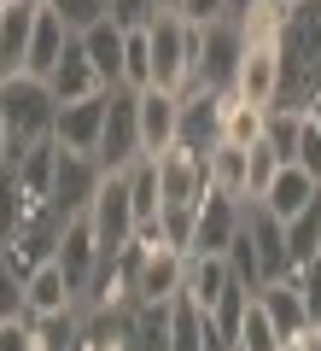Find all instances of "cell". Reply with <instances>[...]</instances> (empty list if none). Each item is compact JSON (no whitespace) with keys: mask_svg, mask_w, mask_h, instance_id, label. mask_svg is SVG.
<instances>
[{"mask_svg":"<svg viewBox=\"0 0 321 351\" xmlns=\"http://www.w3.org/2000/svg\"><path fill=\"white\" fill-rule=\"evenodd\" d=\"M29 339H36V351H82V311L29 322Z\"/></svg>","mask_w":321,"mask_h":351,"instance_id":"f1b7e54d","label":"cell"},{"mask_svg":"<svg viewBox=\"0 0 321 351\" xmlns=\"http://www.w3.org/2000/svg\"><path fill=\"white\" fill-rule=\"evenodd\" d=\"M47 88H53V100H59V106H76V100H94V94H105V82H99V71L88 64L82 41H70V53H64L59 71L47 76Z\"/></svg>","mask_w":321,"mask_h":351,"instance_id":"ffe728a7","label":"cell"},{"mask_svg":"<svg viewBox=\"0 0 321 351\" xmlns=\"http://www.w3.org/2000/svg\"><path fill=\"white\" fill-rule=\"evenodd\" d=\"M286 6H298V0H286Z\"/></svg>","mask_w":321,"mask_h":351,"instance_id":"681fc988","label":"cell"},{"mask_svg":"<svg viewBox=\"0 0 321 351\" xmlns=\"http://www.w3.org/2000/svg\"><path fill=\"white\" fill-rule=\"evenodd\" d=\"M0 164H12V135H6V117H0Z\"/></svg>","mask_w":321,"mask_h":351,"instance_id":"60d3db41","label":"cell"},{"mask_svg":"<svg viewBox=\"0 0 321 351\" xmlns=\"http://www.w3.org/2000/svg\"><path fill=\"white\" fill-rule=\"evenodd\" d=\"M234 351H286V346H281V334H274V322L263 316V304H257V299H251L246 322H240V339H234Z\"/></svg>","mask_w":321,"mask_h":351,"instance_id":"1f68e13d","label":"cell"},{"mask_svg":"<svg viewBox=\"0 0 321 351\" xmlns=\"http://www.w3.org/2000/svg\"><path fill=\"white\" fill-rule=\"evenodd\" d=\"M99 182H105L99 158H88V152H64V147H59V176H53V211H59V223L88 217V205H94Z\"/></svg>","mask_w":321,"mask_h":351,"instance_id":"ba28073f","label":"cell"},{"mask_svg":"<svg viewBox=\"0 0 321 351\" xmlns=\"http://www.w3.org/2000/svg\"><path fill=\"white\" fill-rule=\"evenodd\" d=\"M292 281H298V293L309 299V311H321V252H316L309 263H298V269H292Z\"/></svg>","mask_w":321,"mask_h":351,"instance_id":"f35d334b","label":"cell"},{"mask_svg":"<svg viewBox=\"0 0 321 351\" xmlns=\"http://www.w3.org/2000/svg\"><path fill=\"white\" fill-rule=\"evenodd\" d=\"M292 164L321 182V129L309 123V112H304V123H298V152H292Z\"/></svg>","mask_w":321,"mask_h":351,"instance_id":"d590c367","label":"cell"},{"mask_svg":"<svg viewBox=\"0 0 321 351\" xmlns=\"http://www.w3.org/2000/svg\"><path fill=\"white\" fill-rule=\"evenodd\" d=\"M228 287H234V263H228V258H187L181 299H193L198 311H216Z\"/></svg>","mask_w":321,"mask_h":351,"instance_id":"7402d4cb","label":"cell"},{"mask_svg":"<svg viewBox=\"0 0 321 351\" xmlns=\"http://www.w3.org/2000/svg\"><path fill=\"white\" fill-rule=\"evenodd\" d=\"M240 217H246V205L234 199H216L210 193L205 205H198V228H193V258H228L240 240Z\"/></svg>","mask_w":321,"mask_h":351,"instance_id":"9a60e30c","label":"cell"},{"mask_svg":"<svg viewBox=\"0 0 321 351\" xmlns=\"http://www.w3.org/2000/svg\"><path fill=\"white\" fill-rule=\"evenodd\" d=\"M181 281H187V258L181 252H146V258H140V281H135V304L181 299Z\"/></svg>","mask_w":321,"mask_h":351,"instance_id":"e0dca14e","label":"cell"},{"mask_svg":"<svg viewBox=\"0 0 321 351\" xmlns=\"http://www.w3.org/2000/svg\"><path fill=\"white\" fill-rule=\"evenodd\" d=\"M164 6H181V0H164Z\"/></svg>","mask_w":321,"mask_h":351,"instance_id":"7dc6e473","label":"cell"},{"mask_svg":"<svg viewBox=\"0 0 321 351\" xmlns=\"http://www.w3.org/2000/svg\"><path fill=\"white\" fill-rule=\"evenodd\" d=\"M82 41V53H88V64L99 71V82L105 88H123V47H129V36L117 24H94L88 36H76Z\"/></svg>","mask_w":321,"mask_h":351,"instance_id":"cb8c5ba5","label":"cell"},{"mask_svg":"<svg viewBox=\"0 0 321 351\" xmlns=\"http://www.w3.org/2000/svg\"><path fill=\"white\" fill-rule=\"evenodd\" d=\"M24 316H29L24 311V281L0 263V322H24Z\"/></svg>","mask_w":321,"mask_h":351,"instance_id":"8d00e7d4","label":"cell"},{"mask_svg":"<svg viewBox=\"0 0 321 351\" xmlns=\"http://www.w3.org/2000/svg\"><path fill=\"white\" fill-rule=\"evenodd\" d=\"M281 170H286V158L269 147V141H257V147H251V199H263V193H269V182H274Z\"/></svg>","mask_w":321,"mask_h":351,"instance_id":"e575fe53","label":"cell"},{"mask_svg":"<svg viewBox=\"0 0 321 351\" xmlns=\"http://www.w3.org/2000/svg\"><path fill=\"white\" fill-rule=\"evenodd\" d=\"M316 334H321V311H316Z\"/></svg>","mask_w":321,"mask_h":351,"instance_id":"f6af8a7d","label":"cell"},{"mask_svg":"<svg viewBox=\"0 0 321 351\" xmlns=\"http://www.w3.org/2000/svg\"><path fill=\"white\" fill-rule=\"evenodd\" d=\"M257 304H263V316L274 322L281 346H298V339L316 328V311H309V299L298 293V281H292V276H286V281H269V287L257 293Z\"/></svg>","mask_w":321,"mask_h":351,"instance_id":"4fadbf2b","label":"cell"},{"mask_svg":"<svg viewBox=\"0 0 321 351\" xmlns=\"http://www.w3.org/2000/svg\"><path fill=\"white\" fill-rule=\"evenodd\" d=\"M146 41H152V88L187 94V88H193V24H187L175 6H164L146 24Z\"/></svg>","mask_w":321,"mask_h":351,"instance_id":"277c9868","label":"cell"},{"mask_svg":"<svg viewBox=\"0 0 321 351\" xmlns=\"http://www.w3.org/2000/svg\"><path fill=\"white\" fill-rule=\"evenodd\" d=\"M228 263H234V276L246 281L251 293H263L269 281H286L298 269L292 263V240H286V223L269 217L257 199H251L246 217H240V240H234V252H228Z\"/></svg>","mask_w":321,"mask_h":351,"instance_id":"7a4b0ae2","label":"cell"},{"mask_svg":"<svg viewBox=\"0 0 321 351\" xmlns=\"http://www.w3.org/2000/svg\"><path fill=\"white\" fill-rule=\"evenodd\" d=\"M6 6H12V0H0V12H6Z\"/></svg>","mask_w":321,"mask_h":351,"instance_id":"bcb514c9","label":"cell"},{"mask_svg":"<svg viewBox=\"0 0 321 351\" xmlns=\"http://www.w3.org/2000/svg\"><path fill=\"white\" fill-rule=\"evenodd\" d=\"M234 94L257 112H274V100H281V47H246Z\"/></svg>","mask_w":321,"mask_h":351,"instance_id":"2e32d148","label":"cell"},{"mask_svg":"<svg viewBox=\"0 0 321 351\" xmlns=\"http://www.w3.org/2000/svg\"><path fill=\"white\" fill-rule=\"evenodd\" d=\"M286 240H292V263H309L321 252V193L292 217V223H286Z\"/></svg>","mask_w":321,"mask_h":351,"instance_id":"f546056e","label":"cell"},{"mask_svg":"<svg viewBox=\"0 0 321 351\" xmlns=\"http://www.w3.org/2000/svg\"><path fill=\"white\" fill-rule=\"evenodd\" d=\"M0 351H36V339H29V316H24V322H0Z\"/></svg>","mask_w":321,"mask_h":351,"instance_id":"ab89813d","label":"cell"},{"mask_svg":"<svg viewBox=\"0 0 321 351\" xmlns=\"http://www.w3.org/2000/svg\"><path fill=\"white\" fill-rule=\"evenodd\" d=\"M135 100H140V147H146V158H164V152L181 141V94L146 88Z\"/></svg>","mask_w":321,"mask_h":351,"instance_id":"5bb4252c","label":"cell"},{"mask_svg":"<svg viewBox=\"0 0 321 351\" xmlns=\"http://www.w3.org/2000/svg\"><path fill=\"white\" fill-rule=\"evenodd\" d=\"M146 158L140 147V100L129 88H112V106H105V135H99V170L105 176H123Z\"/></svg>","mask_w":321,"mask_h":351,"instance_id":"8992f818","label":"cell"},{"mask_svg":"<svg viewBox=\"0 0 321 351\" xmlns=\"http://www.w3.org/2000/svg\"><path fill=\"white\" fill-rule=\"evenodd\" d=\"M105 106H112V88H105V94H94V100L59 106L53 141H59L64 152H88V158H99V135H105Z\"/></svg>","mask_w":321,"mask_h":351,"instance_id":"7c38bea8","label":"cell"},{"mask_svg":"<svg viewBox=\"0 0 321 351\" xmlns=\"http://www.w3.org/2000/svg\"><path fill=\"white\" fill-rule=\"evenodd\" d=\"M309 123L321 129V94H316V100H309Z\"/></svg>","mask_w":321,"mask_h":351,"instance_id":"7bdbcfd3","label":"cell"},{"mask_svg":"<svg viewBox=\"0 0 321 351\" xmlns=\"http://www.w3.org/2000/svg\"><path fill=\"white\" fill-rule=\"evenodd\" d=\"M70 41H76V36L59 24V12L41 6V12H36V36H29V64H24V76H41V82H47V76L59 71V59L70 53Z\"/></svg>","mask_w":321,"mask_h":351,"instance_id":"44dd1931","label":"cell"},{"mask_svg":"<svg viewBox=\"0 0 321 351\" xmlns=\"http://www.w3.org/2000/svg\"><path fill=\"white\" fill-rule=\"evenodd\" d=\"M158 193H164V211H170V205H205V199H210V170H205V158L187 152V147H170V152L158 158Z\"/></svg>","mask_w":321,"mask_h":351,"instance_id":"8fae6325","label":"cell"},{"mask_svg":"<svg viewBox=\"0 0 321 351\" xmlns=\"http://www.w3.org/2000/svg\"><path fill=\"white\" fill-rule=\"evenodd\" d=\"M246 6H251V0H228V12H234V18H240V12H246Z\"/></svg>","mask_w":321,"mask_h":351,"instance_id":"ee69618b","label":"cell"},{"mask_svg":"<svg viewBox=\"0 0 321 351\" xmlns=\"http://www.w3.org/2000/svg\"><path fill=\"white\" fill-rule=\"evenodd\" d=\"M0 117H6V135H12V158H24L29 147L53 141L59 123V100L41 76H6L0 82Z\"/></svg>","mask_w":321,"mask_h":351,"instance_id":"3957f363","label":"cell"},{"mask_svg":"<svg viewBox=\"0 0 321 351\" xmlns=\"http://www.w3.org/2000/svg\"><path fill=\"white\" fill-rule=\"evenodd\" d=\"M240 64H246V36H240L234 18H216V24L193 29V88L234 94Z\"/></svg>","mask_w":321,"mask_h":351,"instance_id":"5b68a950","label":"cell"},{"mask_svg":"<svg viewBox=\"0 0 321 351\" xmlns=\"http://www.w3.org/2000/svg\"><path fill=\"white\" fill-rule=\"evenodd\" d=\"M175 12H181V18H187V24H193V29L216 24V18H234V12H228V0H181Z\"/></svg>","mask_w":321,"mask_h":351,"instance_id":"74e56055","label":"cell"},{"mask_svg":"<svg viewBox=\"0 0 321 351\" xmlns=\"http://www.w3.org/2000/svg\"><path fill=\"white\" fill-rule=\"evenodd\" d=\"M286 0H251L246 12L234 18L240 36H246V47H281V29H286Z\"/></svg>","mask_w":321,"mask_h":351,"instance_id":"4316f807","label":"cell"},{"mask_svg":"<svg viewBox=\"0 0 321 351\" xmlns=\"http://www.w3.org/2000/svg\"><path fill=\"white\" fill-rule=\"evenodd\" d=\"M205 170H210V193L216 199H234V205H251V152L246 147H216L205 158Z\"/></svg>","mask_w":321,"mask_h":351,"instance_id":"ac0fdd59","label":"cell"},{"mask_svg":"<svg viewBox=\"0 0 321 351\" xmlns=\"http://www.w3.org/2000/svg\"><path fill=\"white\" fill-rule=\"evenodd\" d=\"M170 334H175V299L170 304H135V311H129V339H135V351H170Z\"/></svg>","mask_w":321,"mask_h":351,"instance_id":"484cf974","label":"cell"},{"mask_svg":"<svg viewBox=\"0 0 321 351\" xmlns=\"http://www.w3.org/2000/svg\"><path fill=\"white\" fill-rule=\"evenodd\" d=\"M321 94V0H298L281 29V100L274 112H309Z\"/></svg>","mask_w":321,"mask_h":351,"instance_id":"6da1fadb","label":"cell"},{"mask_svg":"<svg viewBox=\"0 0 321 351\" xmlns=\"http://www.w3.org/2000/svg\"><path fill=\"white\" fill-rule=\"evenodd\" d=\"M36 6H47V0H36Z\"/></svg>","mask_w":321,"mask_h":351,"instance_id":"c3c4849f","label":"cell"},{"mask_svg":"<svg viewBox=\"0 0 321 351\" xmlns=\"http://www.w3.org/2000/svg\"><path fill=\"white\" fill-rule=\"evenodd\" d=\"M123 182H129L135 223H140V228H152V223H158V211H164V193H158V158H140L135 170H123Z\"/></svg>","mask_w":321,"mask_h":351,"instance_id":"83f0119b","label":"cell"},{"mask_svg":"<svg viewBox=\"0 0 321 351\" xmlns=\"http://www.w3.org/2000/svg\"><path fill=\"white\" fill-rule=\"evenodd\" d=\"M286 351H292V346H286Z\"/></svg>","mask_w":321,"mask_h":351,"instance_id":"f907efd6","label":"cell"},{"mask_svg":"<svg viewBox=\"0 0 321 351\" xmlns=\"http://www.w3.org/2000/svg\"><path fill=\"white\" fill-rule=\"evenodd\" d=\"M123 88L129 94H146L152 88V41H146V29H135L129 47H123Z\"/></svg>","mask_w":321,"mask_h":351,"instance_id":"4dcf8cb0","label":"cell"},{"mask_svg":"<svg viewBox=\"0 0 321 351\" xmlns=\"http://www.w3.org/2000/svg\"><path fill=\"white\" fill-rule=\"evenodd\" d=\"M292 351H321V334H316V328H309V334H304V339H298V346H292Z\"/></svg>","mask_w":321,"mask_h":351,"instance_id":"b9f144b4","label":"cell"},{"mask_svg":"<svg viewBox=\"0 0 321 351\" xmlns=\"http://www.w3.org/2000/svg\"><path fill=\"white\" fill-rule=\"evenodd\" d=\"M222 141L228 147H257V141H269V112H257V106H246L240 94H222Z\"/></svg>","mask_w":321,"mask_h":351,"instance_id":"d4e9b609","label":"cell"},{"mask_svg":"<svg viewBox=\"0 0 321 351\" xmlns=\"http://www.w3.org/2000/svg\"><path fill=\"white\" fill-rule=\"evenodd\" d=\"M158 12H164V0H105V24H117L123 36L146 29V24H152Z\"/></svg>","mask_w":321,"mask_h":351,"instance_id":"836d02e7","label":"cell"},{"mask_svg":"<svg viewBox=\"0 0 321 351\" xmlns=\"http://www.w3.org/2000/svg\"><path fill=\"white\" fill-rule=\"evenodd\" d=\"M24 311H29V322H41V316H64V311H82L59 263H41L36 276L24 281Z\"/></svg>","mask_w":321,"mask_h":351,"instance_id":"d6986e66","label":"cell"},{"mask_svg":"<svg viewBox=\"0 0 321 351\" xmlns=\"http://www.w3.org/2000/svg\"><path fill=\"white\" fill-rule=\"evenodd\" d=\"M47 12H59L70 36H88L94 24H105V0H47Z\"/></svg>","mask_w":321,"mask_h":351,"instance_id":"d6a6232c","label":"cell"},{"mask_svg":"<svg viewBox=\"0 0 321 351\" xmlns=\"http://www.w3.org/2000/svg\"><path fill=\"white\" fill-rule=\"evenodd\" d=\"M53 263L64 269V281H70L76 304H82L88 287H94V276H99V263H105V252H99L94 223H88V217H70V223H64V234H59V258H53Z\"/></svg>","mask_w":321,"mask_h":351,"instance_id":"9c48e42d","label":"cell"},{"mask_svg":"<svg viewBox=\"0 0 321 351\" xmlns=\"http://www.w3.org/2000/svg\"><path fill=\"white\" fill-rule=\"evenodd\" d=\"M316 193H321V182H316V176H304L298 164H286V170H281V176L269 182V193H263L257 205H263L269 217H281V223H292V217L304 211V205L316 199Z\"/></svg>","mask_w":321,"mask_h":351,"instance_id":"603a6c76","label":"cell"},{"mask_svg":"<svg viewBox=\"0 0 321 351\" xmlns=\"http://www.w3.org/2000/svg\"><path fill=\"white\" fill-rule=\"evenodd\" d=\"M88 223H94V240H99L105 258H117V252L135 246L140 223H135V205H129V182L123 176H105V182H99L94 205H88Z\"/></svg>","mask_w":321,"mask_h":351,"instance_id":"52a82bcc","label":"cell"},{"mask_svg":"<svg viewBox=\"0 0 321 351\" xmlns=\"http://www.w3.org/2000/svg\"><path fill=\"white\" fill-rule=\"evenodd\" d=\"M175 147L198 152V158H210L222 147V94L216 88H187L181 94V141Z\"/></svg>","mask_w":321,"mask_h":351,"instance_id":"30bf717a","label":"cell"}]
</instances>
